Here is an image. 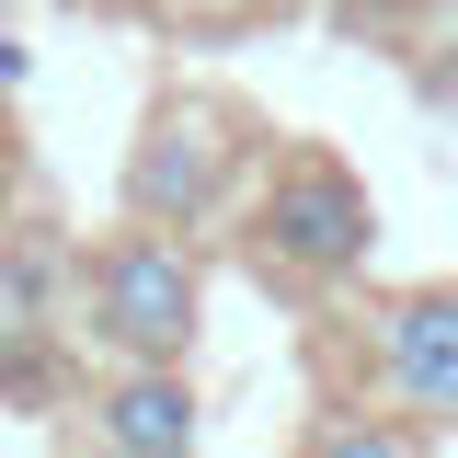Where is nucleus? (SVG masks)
Wrapping results in <instances>:
<instances>
[{"mask_svg": "<svg viewBox=\"0 0 458 458\" xmlns=\"http://www.w3.org/2000/svg\"><path fill=\"white\" fill-rule=\"evenodd\" d=\"M195 310H207V286H195V252L172 241V229H126L92 252V276H81V321L104 344L114 367H183V344H195Z\"/></svg>", "mask_w": 458, "mask_h": 458, "instance_id": "f257e3e1", "label": "nucleus"}, {"mask_svg": "<svg viewBox=\"0 0 458 458\" xmlns=\"http://www.w3.org/2000/svg\"><path fill=\"white\" fill-rule=\"evenodd\" d=\"M241 114L229 104H207V92H172L161 114H149V138H138V161H126V207L149 229H183V218H207L218 207V183H229V161H241Z\"/></svg>", "mask_w": 458, "mask_h": 458, "instance_id": "f03ea898", "label": "nucleus"}, {"mask_svg": "<svg viewBox=\"0 0 458 458\" xmlns=\"http://www.w3.org/2000/svg\"><path fill=\"white\" fill-rule=\"evenodd\" d=\"M264 252H276L286 276H355L367 264V241H378V207H367V183L344 161H321V149H298V161L276 172V195H264Z\"/></svg>", "mask_w": 458, "mask_h": 458, "instance_id": "7ed1b4c3", "label": "nucleus"}, {"mask_svg": "<svg viewBox=\"0 0 458 458\" xmlns=\"http://www.w3.org/2000/svg\"><path fill=\"white\" fill-rule=\"evenodd\" d=\"M378 390L424 424L458 412V286H412L378 310Z\"/></svg>", "mask_w": 458, "mask_h": 458, "instance_id": "20e7f679", "label": "nucleus"}, {"mask_svg": "<svg viewBox=\"0 0 458 458\" xmlns=\"http://www.w3.org/2000/svg\"><path fill=\"white\" fill-rule=\"evenodd\" d=\"M92 447L104 458H195V390H183V367H114V390L92 401Z\"/></svg>", "mask_w": 458, "mask_h": 458, "instance_id": "39448f33", "label": "nucleus"}, {"mask_svg": "<svg viewBox=\"0 0 458 458\" xmlns=\"http://www.w3.org/2000/svg\"><path fill=\"white\" fill-rule=\"evenodd\" d=\"M298 458H436V447H424V424H401V401H390V412H333Z\"/></svg>", "mask_w": 458, "mask_h": 458, "instance_id": "423d86ee", "label": "nucleus"}, {"mask_svg": "<svg viewBox=\"0 0 458 458\" xmlns=\"http://www.w3.org/2000/svg\"><path fill=\"white\" fill-rule=\"evenodd\" d=\"M57 310V252H0V344H35Z\"/></svg>", "mask_w": 458, "mask_h": 458, "instance_id": "0eeeda50", "label": "nucleus"}, {"mask_svg": "<svg viewBox=\"0 0 458 458\" xmlns=\"http://www.w3.org/2000/svg\"><path fill=\"white\" fill-rule=\"evenodd\" d=\"M0 161H12V126H0Z\"/></svg>", "mask_w": 458, "mask_h": 458, "instance_id": "6e6552de", "label": "nucleus"}]
</instances>
